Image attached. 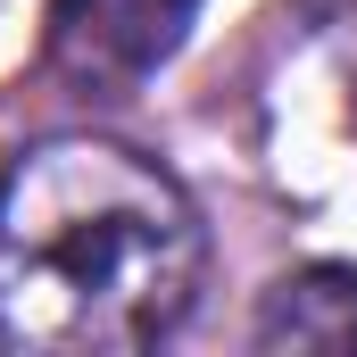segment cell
Listing matches in <instances>:
<instances>
[{"mask_svg": "<svg viewBox=\"0 0 357 357\" xmlns=\"http://www.w3.org/2000/svg\"><path fill=\"white\" fill-rule=\"evenodd\" d=\"M191 17H199V0H50L42 67L84 100H116L183 50Z\"/></svg>", "mask_w": 357, "mask_h": 357, "instance_id": "7a4b0ae2", "label": "cell"}, {"mask_svg": "<svg viewBox=\"0 0 357 357\" xmlns=\"http://www.w3.org/2000/svg\"><path fill=\"white\" fill-rule=\"evenodd\" d=\"M208 225L150 150L42 133L0 167V349L133 357L191 316Z\"/></svg>", "mask_w": 357, "mask_h": 357, "instance_id": "6da1fadb", "label": "cell"}, {"mask_svg": "<svg viewBox=\"0 0 357 357\" xmlns=\"http://www.w3.org/2000/svg\"><path fill=\"white\" fill-rule=\"evenodd\" d=\"M258 349H357V266H299L258 299Z\"/></svg>", "mask_w": 357, "mask_h": 357, "instance_id": "3957f363", "label": "cell"}, {"mask_svg": "<svg viewBox=\"0 0 357 357\" xmlns=\"http://www.w3.org/2000/svg\"><path fill=\"white\" fill-rule=\"evenodd\" d=\"M299 8V25L341 59V75H349V91H357V0H291Z\"/></svg>", "mask_w": 357, "mask_h": 357, "instance_id": "277c9868", "label": "cell"}]
</instances>
